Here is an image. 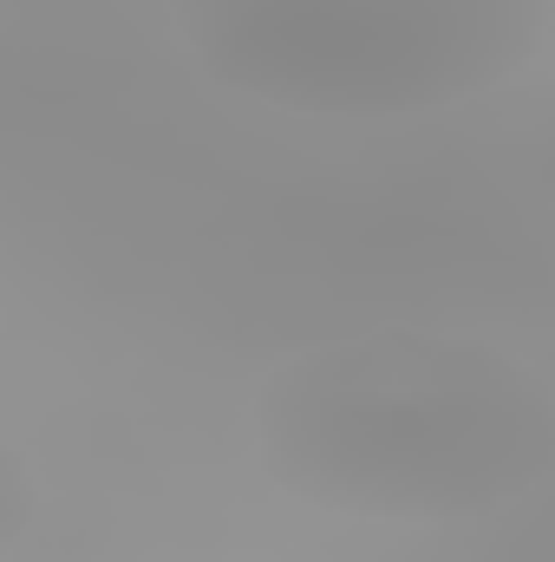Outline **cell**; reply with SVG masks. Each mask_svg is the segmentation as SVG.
I'll return each mask as SVG.
<instances>
[{"label": "cell", "mask_w": 555, "mask_h": 562, "mask_svg": "<svg viewBox=\"0 0 555 562\" xmlns=\"http://www.w3.org/2000/svg\"><path fill=\"white\" fill-rule=\"evenodd\" d=\"M256 451L294 504L353 524H471L555 477V393L471 334H347L262 380Z\"/></svg>", "instance_id": "cell-1"}, {"label": "cell", "mask_w": 555, "mask_h": 562, "mask_svg": "<svg viewBox=\"0 0 555 562\" xmlns=\"http://www.w3.org/2000/svg\"><path fill=\"white\" fill-rule=\"evenodd\" d=\"M190 66L281 119L406 125L517 86L550 0H177Z\"/></svg>", "instance_id": "cell-2"}]
</instances>
